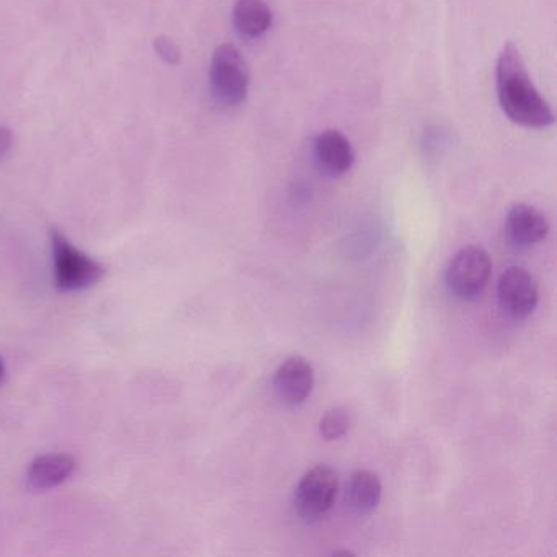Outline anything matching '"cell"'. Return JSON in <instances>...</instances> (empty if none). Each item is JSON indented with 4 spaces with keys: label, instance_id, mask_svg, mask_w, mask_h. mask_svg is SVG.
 <instances>
[{
    "label": "cell",
    "instance_id": "1",
    "mask_svg": "<svg viewBox=\"0 0 557 557\" xmlns=\"http://www.w3.org/2000/svg\"><path fill=\"white\" fill-rule=\"evenodd\" d=\"M495 79L500 107L513 123L536 130L553 125V108L531 82L525 59L512 41L500 51Z\"/></svg>",
    "mask_w": 557,
    "mask_h": 557
},
{
    "label": "cell",
    "instance_id": "2",
    "mask_svg": "<svg viewBox=\"0 0 557 557\" xmlns=\"http://www.w3.org/2000/svg\"><path fill=\"white\" fill-rule=\"evenodd\" d=\"M54 286L61 293L89 290L105 277L102 263L72 246L59 229H51Z\"/></svg>",
    "mask_w": 557,
    "mask_h": 557
},
{
    "label": "cell",
    "instance_id": "3",
    "mask_svg": "<svg viewBox=\"0 0 557 557\" xmlns=\"http://www.w3.org/2000/svg\"><path fill=\"white\" fill-rule=\"evenodd\" d=\"M249 64L234 45H221L213 51L210 64V85L219 105L236 107L249 94Z\"/></svg>",
    "mask_w": 557,
    "mask_h": 557
},
{
    "label": "cell",
    "instance_id": "4",
    "mask_svg": "<svg viewBox=\"0 0 557 557\" xmlns=\"http://www.w3.org/2000/svg\"><path fill=\"white\" fill-rule=\"evenodd\" d=\"M492 259L486 249L468 246L450 260L445 272L446 288L455 298L474 299L491 280Z\"/></svg>",
    "mask_w": 557,
    "mask_h": 557
},
{
    "label": "cell",
    "instance_id": "5",
    "mask_svg": "<svg viewBox=\"0 0 557 557\" xmlns=\"http://www.w3.org/2000/svg\"><path fill=\"white\" fill-rule=\"evenodd\" d=\"M339 492V477L329 466H316L304 474L296 487L295 505L299 515L314 522L334 505Z\"/></svg>",
    "mask_w": 557,
    "mask_h": 557
},
{
    "label": "cell",
    "instance_id": "6",
    "mask_svg": "<svg viewBox=\"0 0 557 557\" xmlns=\"http://www.w3.org/2000/svg\"><path fill=\"white\" fill-rule=\"evenodd\" d=\"M500 306L515 319H523L535 311L540 301V290L535 278L523 268H508L499 280Z\"/></svg>",
    "mask_w": 557,
    "mask_h": 557
},
{
    "label": "cell",
    "instance_id": "7",
    "mask_svg": "<svg viewBox=\"0 0 557 557\" xmlns=\"http://www.w3.org/2000/svg\"><path fill=\"white\" fill-rule=\"evenodd\" d=\"M273 384L281 401L290 406H299L311 396L314 388V368L306 358H286L278 366Z\"/></svg>",
    "mask_w": 557,
    "mask_h": 557
},
{
    "label": "cell",
    "instance_id": "8",
    "mask_svg": "<svg viewBox=\"0 0 557 557\" xmlns=\"http://www.w3.org/2000/svg\"><path fill=\"white\" fill-rule=\"evenodd\" d=\"M508 237L520 247H531L544 241L549 232V221L533 206H513L507 216Z\"/></svg>",
    "mask_w": 557,
    "mask_h": 557
},
{
    "label": "cell",
    "instance_id": "9",
    "mask_svg": "<svg viewBox=\"0 0 557 557\" xmlns=\"http://www.w3.org/2000/svg\"><path fill=\"white\" fill-rule=\"evenodd\" d=\"M317 161L330 175H344L355 164V151L345 134L337 130L322 131L314 143Z\"/></svg>",
    "mask_w": 557,
    "mask_h": 557
},
{
    "label": "cell",
    "instance_id": "10",
    "mask_svg": "<svg viewBox=\"0 0 557 557\" xmlns=\"http://www.w3.org/2000/svg\"><path fill=\"white\" fill-rule=\"evenodd\" d=\"M76 468V459L67 453L38 456L28 466V484L35 491H48L64 484Z\"/></svg>",
    "mask_w": 557,
    "mask_h": 557
},
{
    "label": "cell",
    "instance_id": "11",
    "mask_svg": "<svg viewBox=\"0 0 557 557\" xmlns=\"http://www.w3.org/2000/svg\"><path fill=\"white\" fill-rule=\"evenodd\" d=\"M232 22L242 36L259 38L272 27V9L263 0H237L232 10Z\"/></svg>",
    "mask_w": 557,
    "mask_h": 557
},
{
    "label": "cell",
    "instance_id": "12",
    "mask_svg": "<svg viewBox=\"0 0 557 557\" xmlns=\"http://www.w3.org/2000/svg\"><path fill=\"white\" fill-rule=\"evenodd\" d=\"M383 495V484L379 477L371 471H357L352 474L348 486V499L358 512H371L378 507Z\"/></svg>",
    "mask_w": 557,
    "mask_h": 557
},
{
    "label": "cell",
    "instance_id": "13",
    "mask_svg": "<svg viewBox=\"0 0 557 557\" xmlns=\"http://www.w3.org/2000/svg\"><path fill=\"white\" fill-rule=\"evenodd\" d=\"M321 435L327 442H334L344 437L350 428V415L342 407L327 410L321 420Z\"/></svg>",
    "mask_w": 557,
    "mask_h": 557
},
{
    "label": "cell",
    "instance_id": "14",
    "mask_svg": "<svg viewBox=\"0 0 557 557\" xmlns=\"http://www.w3.org/2000/svg\"><path fill=\"white\" fill-rule=\"evenodd\" d=\"M154 51L169 66H177L182 61V53H180L179 46H177L175 41L167 38V36H159V38L154 40Z\"/></svg>",
    "mask_w": 557,
    "mask_h": 557
},
{
    "label": "cell",
    "instance_id": "15",
    "mask_svg": "<svg viewBox=\"0 0 557 557\" xmlns=\"http://www.w3.org/2000/svg\"><path fill=\"white\" fill-rule=\"evenodd\" d=\"M14 148V133L7 126L0 125V159L9 156Z\"/></svg>",
    "mask_w": 557,
    "mask_h": 557
},
{
    "label": "cell",
    "instance_id": "16",
    "mask_svg": "<svg viewBox=\"0 0 557 557\" xmlns=\"http://www.w3.org/2000/svg\"><path fill=\"white\" fill-rule=\"evenodd\" d=\"M5 376V365H4V361H2V358H0V383H2V379H4Z\"/></svg>",
    "mask_w": 557,
    "mask_h": 557
}]
</instances>
